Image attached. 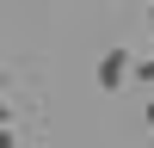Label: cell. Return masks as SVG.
I'll return each mask as SVG.
<instances>
[{"label":"cell","instance_id":"4","mask_svg":"<svg viewBox=\"0 0 154 148\" xmlns=\"http://www.w3.org/2000/svg\"><path fill=\"white\" fill-rule=\"evenodd\" d=\"M148 25H154V6H148Z\"/></svg>","mask_w":154,"mask_h":148},{"label":"cell","instance_id":"1","mask_svg":"<svg viewBox=\"0 0 154 148\" xmlns=\"http://www.w3.org/2000/svg\"><path fill=\"white\" fill-rule=\"evenodd\" d=\"M123 80H130V56H123V49H111V56L99 62V86L111 93V86H123Z\"/></svg>","mask_w":154,"mask_h":148},{"label":"cell","instance_id":"3","mask_svg":"<svg viewBox=\"0 0 154 148\" xmlns=\"http://www.w3.org/2000/svg\"><path fill=\"white\" fill-rule=\"evenodd\" d=\"M148 123H154V105H148Z\"/></svg>","mask_w":154,"mask_h":148},{"label":"cell","instance_id":"2","mask_svg":"<svg viewBox=\"0 0 154 148\" xmlns=\"http://www.w3.org/2000/svg\"><path fill=\"white\" fill-rule=\"evenodd\" d=\"M130 74H142V80H154V62H142V68H130Z\"/></svg>","mask_w":154,"mask_h":148}]
</instances>
